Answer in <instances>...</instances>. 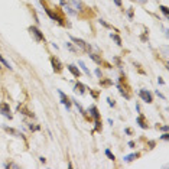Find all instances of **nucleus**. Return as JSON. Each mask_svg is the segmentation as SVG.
<instances>
[{
    "label": "nucleus",
    "instance_id": "1",
    "mask_svg": "<svg viewBox=\"0 0 169 169\" xmlns=\"http://www.w3.org/2000/svg\"><path fill=\"white\" fill-rule=\"evenodd\" d=\"M29 32H31V35L35 38V41H38V42L44 41V33L41 32L36 26H31V27H29Z\"/></svg>",
    "mask_w": 169,
    "mask_h": 169
},
{
    "label": "nucleus",
    "instance_id": "2",
    "mask_svg": "<svg viewBox=\"0 0 169 169\" xmlns=\"http://www.w3.org/2000/svg\"><path fill=\"white\" fill-rule=\"evenodd\" d=\"M71 41H72V42H75V44L78 45L82 51H88V52L91 51V45H88L87 42H84L82 39H78V38H75V36H71Z\"/></svg>",
    "mask_w": 169,
    "mask_h": 169
},
{
    "label": "nucleus",
    "instance_id": "3",
    "mask_svg": "<svg viewBox=\"0 0 169 169\" xmlns=\"http://www.w3.org/2000/svg\"><path fill=\"white\" fill-rule=\"evenodd\" d=\"M0 114H3L7 119H12L10 109H9V104L7 103H0Z\"/></svg>",
    "mask_w": 169,
    "mask_h": 169
},
{
    "label": "nucleus",
    "instance_id": "4",
    "mask_svg": "<svg viewBox=\"0 0 169 169\" xmlns=\"http://www.w3.org/2000/svg\"><path fill=\"white\" fill-rule=\"evenodd\" d=\"M58 94H59V97H61V103H62L64 106H65L67 110H71V100H70V98L67 97V95H65L64 93H62L61 90H58Z\"/></svg>",
    "mask_w": 169,
    "mask_h": 169
},
{
    "label": "nucleus",
    "instance_id": "5",
    "mask_svg": "<svg viewBox=\"0 0 169 169\" xmlns=\"http://www.w3.org/2000/svg\"><path fill=\"white\" fill-rule=\"evenodd\" d=\"M51 64H52V68H54L55 72H61V71H62V64H61V61L58 59V58L52 56V58H51Z\"/></svg>",
    "mask_w": 169,
    "mask_h": 169
},
{
    "label": "nucleus",
    "instance_id": "6",
    "mask_svg": "<svg viewBox=\"0 0 169 169\" xmlns=\"http://www.w3.org/2000/svg\"><path fill=\"white\" fill-rule=\"evenodd\" d=\"M140 97L143 98V101H146V103H152L153 98H152V94L149 93V91H146V90H140Z\"/></svg>",
    "mask_w": 169,
    "mask_h": 169
},
{
    "label": "nucleus",
    "instance_id": "7",
    "mask_svg": "<svg viewBox=\"0 0 169 169\" xmlns=\"http://www.w3.org/2000/svg\"><path fill=\"white\" fill-rule=\"evenodd\" d=\"M3 129H5V130L7 131V133H10L12 136H15V137H23L22 133H20L19 130H16V129H12V127H7V126H5Z\"/></svg>",
    "mask_w": 169,
    "mask_h": 169
},
{
    "label": "nucleus",
    "instance_id": "8",
    "mask_svg": "<svg viewBox=\"0 0 169 169\" xmlns=\"http://www.w3.org/2000/svg\"><path fill=\"white\" fill-rule=\"evenodd\" d=\"M67 68L70 70V72H71V74H72L74 77H77V78H80V70H78V68H77L75 65H72V64H71V65H68Z\"/></svg>",
    "mask_w": 169,
    "mask_h": 169
},
{
    "label": "nucleus",
    "instance_id": "9",
    "mask_svg": "<svg viewBox=\"0 0 169 169\" xmlns=\"http://www.w3.org/2000/svg\"><path fill=\"white\" fill-rule=\"evenodd\" d=\"M75 91L80 94H84L85 93V85L84 84H81V82H77L75 84Z\"/></svg>",
    "mask_w": 169,
    "mask_h": 169
},
{
    "label": "nucleus",
    "instance_id": "10",
    "mask_svg": "<svg viewBox=\"0 0 169 169\" xmlns=\"http://www.w3.org/2000/svg\"><path fill=\"white\" fill-rule=\"evenodd\" d=\"M90 113H91V116L95 119V121L100 119V114H98V110H97V107H95V106H93V107L90 109Z\"/></svg>",
    "mask_w": 169,
    "mask_h": 169
},
{
    "label": "nucleus",
    "instance_id": "11",
    "mask_svg": "<svg viewBox=\"0 0 169 169\" xmlns=\"http://www.w3.org/2000/svg\"><path fill=\"white\" fill-rule=\"evenodd\" d=\"M136 121H137V124L140 126L142 129H146V127H147V124L145 123V117H143V116H139V117L136 119Z\"/></svg>",
    "mask_w": 169,
    "mask_h": 169
},
{
    "label": "nucleus",
    "instance_id": "12",
    "mask_svg": "<svg viewBox=\"0 0 169 169\" xmlns=\"http://www.w3.org/2000/svg\"><path fill=\"white\" fill-rule=\"evenodd\" d=\"M136 158H139V153H131L129 156H124V160L126 162H131V160H135Z\"/></svg>",
    "mask_w": 169,
    "mask_h": 169
},
{
    "label": "nucleus",
    "instance_id": "13",
    "mask_svg": "<svg viewBox=\"0 0 169 169\" xmlns=\"http://www.w3.org/2000/svg\"><path fill=\"white\" fill-rule=\"evenodd\" d=\"M78 65L81 67V70H82V71H84V72H85L87 75H90V70H88L87 67H85V64H84L82 61H78Z\"/></svg>",
    "mask_w": 169,
    "mask_h": 169
},
{
    "label": "nucleus",
    "instance_id": "14",
    "mask_svg": "<svg viewBox=\"0 0 169 169\" xmlns=\"http://www.w3.org/2000/svg\"><path fill=\"white\" fill-rule=\"evenodd\" d=\"M110 36H111V39H114V42H116L117 45H119V46H120V45H121V39H120V36H117V35H113V33H111Z\"/></svg>",
    "mask_w": 169,
    "mask_h": 169
},
{
    "label": "nucleus",
    "instance_id": "15",
    "mask_svg": "<svg viewBox=\"0 0 169 169\" xmlns=\"http://www.w3.org/2000/svg\"><path fill=\"white\" fill-rule=\"evenodd\" d=\"M0 62H2V64H3V65H5L6 68H9V70H12L10 64H9V62H7V61H6L5 58H3V56H2V55H0Z\"/></svg>",
    "mask_w": 169,
    "mask_h": 169
},
{
    "label": "nucleus",
    "instance_id": "16",
    "mask_svg": "<svg viewBox=\"0 0 169 169\" xmlns=\"http://www.w3.org/2000/svg\"><path fill=\"white\" fill-rule=\"evenodd\" d=\"M160 12H162L166 17L169 16V10H168V7H166V6H160Z\"/></svg>",
    "mask_w": 169,
    "mask_h": 169
},
{
    "label": "nucleus",
    "instance_id": "17",
    "mask_svg": "<svg viewBox=\"0 0 169 169\" xmlns=\"http://www.w3.org/2000/svg\"><path fill=\"white\" fill-rule=\"evenodd\" d=\"M90 58H91V59H94L95 62H97V64H101V62H103V61H101V58H98V56H95L94 54H90Z\"/></svg>",
    "mask_w": 169,
    "mask_h": 169
},
{
    "label": "nucleus",
    "instance_id": "18",
    "mask_svg": "<svg viewBox=\"0 0 169 169\" xmlns=\"http://www.w3.org/2000/svg\"><path fill=\"white\" fill-rule=\"evenodd\" d=\"M5 168H7V169H9V168L17 169V168H19V165H16V164H13V162H10V164H6V165H5Z\"/></svg>",
    "mask_w": 169,
    "mask_h": 169
},
{
    "label": "nucleus",
    "instance_id": "19",
    "mask_svg": "<svg viewBox=\"0 0 169 169\" xmlns=\"http://www.w3.org/2000/svg\"><path fill=\"white\" fill-rule=\"evenodd\" d=\"M106 155H107V156H109V158L111 159V160H114V155H113V153L110 152L109 149H107V150H106Z\"/></svg>",
    "mask_w": 169,
    "mask_h": 169
},
{
    "label": "nucleus",
    "instance_id": "20",
    "mask_svg": "<svg viewBox=\"0 0 169 169\" xmlns=\"http://www.w3.org/2000/svg\"><path fill=\"white\" fill-rule=\"evenodd\" d=\"M65 45H67V48L70 49V51H72V52H75V49L72 48V45H71V44H65Z\"/></svg>",
    "mask_w": 169,
    "mask_h": 169
},
{
    "label": "nucleus",
    "instance_id": "21",
    "mask_svg": "<svg viewBox=\"0 0 169 169\" xmlns=\"http://www.w3.org/2000/svg\"><path fill=\"white\" fill-rule=\"evenodd\" d=\"M127 16L130 17V19H131V17H133V10H131V9H130V10H129V12H127Z\"/></svg>",
    "mask_w": 169,
    "mask_h": 169
},
{
    "label": "nucleus",
    "instance_id": "22",
    "mask_svg": "<svg viewBox=\"0 0 169 169\" xmlns=\"http://www.w3.org/2000/svg\"><path fill=\"white\" fill-rule=\"evenodd\" d=\"M95 75H97V77H100V78H101V71H100L98 68H97V70H95Z\"/></svg>",
    "mask_w": 169,
    "mask_h": 169
},
{
    "label": "nucleus",
    "instance_id": "23",
    "mask_svg": "<svg viewBox=\"0 0 169 169\" xmlns=\"http://www.w3.org/2000/svg\"><path fill=\"white\" fill-rule=\"evenodd\" d=\"M162 139H164V140H168V139H169V135H168V133H165L164 136H162Z\"/></svg>",
    "mask_w": 169,
    "mask_h": 169
},
{
    "label": "nucleus",
    "instance_id": "24",
    "mask_svg": "<svg viewBox=\"0 0 169 169\" xmlns=\"http://www.w3.org/2000/svg\"><path fill=\"white\" fill-rule=\"evenodd\" d=\"M107 101H109V104H110V106H114V101H113L111 98H107Z\"/></svg>",
    "mask_w": 169,
    "mask_h": 169
},
{
    "label": "nucleus",
    "instance_id": "25",
    "mask_svg": "<svg viewBox=\"0 0 169 169\" xmlns=\"http://www.w3.org/2000/svg\"><path fill=\"white\" fill-rule=\"evenodd\" d=\"M116 6H121V0H114Z\"/></svg>",
    "mask_w": 169,
    "mask_h": 169
},
{
    "label": "nucleus",
    "instance_id": "26",
    "mask_svg": "<svg viewBox=\"0 0 169 169\" xmlns=\"http://www.w3.org/2000/svg\"><path fill=\"white\" fill-rule=\"evenodd\" d=\"M100 23H101V25H103V26H106V27H110L109 25H107V23L104 22V20H100Z\"/></svg>",
    "mask_w": 169,
    "mask_h": 169
},
{
    "label": "nucleus",
    "instance_id": "27",
    "mask_svg": "<svg viewBox=\"0 0 169 169\" xmlns=\"http://www.w3.org/2000/svg\"><path fill=\"white\" fill-rule=\"evenodd\" d=\"M160 129H162V130H164V131H168V126H162Z\"/></svg>",
    "mask_w": 169,
    "mask_h": 169
},
{
    "label": "nucleus",
    "instance_id": "28",
    "mask_svg": "<svg viewBox=\"0 0 169 169\" xmlns=\"http://www.w3.org/2000/svg\"><path fill=\"white\" fill-rule=\"evenodd\" d=\"M156 94H158V95H159V97H160V98H164V100H165V95H162V94L159 93V90H158V91H156Z\"/></svg>",
    "mask_w": 169,
    "mask_h": 169
},
{
    "label": "nucleus",
    "instance_id": "29",
    "mask_svg": "<svg viewBox=\"0 0 169 169\" xmlns=\"http://www.w3.org/2000/svg\"><path fill=\"white\" fill-rule=\"evenodd\" d=\"M59 2H61V5H62V6H64V5L67 3V0H59Z\"/></svg>",
    "mask_w": 169,
    "mask_h": 169
},
{
    "label": "nucleus",
    "instance_id": "30",
    "mask_svg": "<svg viewBox=\"0 0 169 169\" xmlns=\"http://www.w3.org/2000/svg\"><path fill=\"white\" fill-rule=\"evenodd\" d=\"M140 2H142V3H145V2H146V0H140Z\"/></svg>",
    "mask_w": 169,
    "mask_h": 169
}]
</instances>
